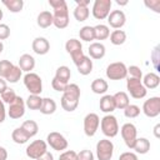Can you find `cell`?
Returning a JSON list of instances; mask_svg holds the SVG:
<instances>
[{
	"mask_svg": "<svg viewBox=\"0 0 160 160\" xmlns=\"http://www.w3.org/2000/svg\"><path fill=\"white\" fill-rule=\"evenodd\" d=\"M21 128L24 129V131H25L30 138L35 136V135L38 134V131H39V125H38V122L34 121V120H26V121H24L22 125H21Z\"/></svg>",
	"mask_w": 160,
	"mask_h": 160,
	"instance_id": "d590c367",
	"label": "cell"
},
{
	"mask_svg": "<svg viewBox=\"0 0 160 160\" xmlns=\"http://www.w3.org/2000/svg\"><path fill=\"white\" fill-rule=\"evenodd\" d=\"M76 151L74 150H65L60 154L59 160H76Z\"/></svg>",
	"mask_w": 160,
	"mask_h": 160,
	"instance_id": "7bdbcfd3",
	"label": "cell"
},
{
	"mask_svg": "<svg viewBox=\"0 0 160 160\" xmlns=\"http://www.w3.org/2000/svg\"><path fill=\"white\" fill-rule=\"evenodd\" d=\"M99 106H100V110H101L102 112H105V114H111V112L116 109L112 95H104V96L100 99Z\"/></svg>",
	"mask_w": 160,
	"mask_h": 160,
	"instance_id": "44dd1931",
	"label": "cell"
},
{
	"mask_svg": "<svg viewBox=\"0 0 160 160\" xmlns=\"http://www.w3.org/2000/svg\"><path fill=\"white\" fill-rule=\"evenodd\" d=\"M21 71H25V72H31V70H34L35 68V59L32 55L30 54H22L20 58H19V65H18Z\"/></svg>",
	"mask_w": 160,
	"mask_h": 160,
	"instance_id": "d6986e66",
	"label": "cell"
},
{
	"mask_svg": "<svg viewBox=\"0 0 160 160\" xmlns=\"http://www.w3.org/2000/svg\"><path fill=\"white\" fill-rule=\"evenodd\" d=\"M65 50L68 54H70L72 62L76 65L79 64V61L84 58V51H82V45L80 42V40L78 39H69L65 42Z\"/></svg>",
	"mask_w": 160,
	"mask_h": 160,
	"instance_id": "52a82bcc",
	"label": "cell"
},
{
	"mask_svg": "<svg viewBox=\"0 0 160 160\" xmlns=\"http://www.w3.org/2000/svg\"><path fill=\"white\" fill-rule=\"evenodd\" d=\"M26 90L31 95H40L42 91V80L36 72H26L22 78Z\"/></svg>",
	"mask_w": 160,
	"mask_h": 160,
	"instance_id": "3957f363",
	"label": "cell"
},
{
	"mask_svg": "<svg viewBox=\"0 0 160 160\" xmlns=\"http://www.w3.org/2000/svg\"><path fill=\"white\" fill-rule=\"evenodd\" d=\"M76 69H78L79 74H81L84 76L89 75L92 71V60L89 56L84 55V58L79 61V64H76Z\"/></svg>",
	"mask_w": 160,
	"mask_h": 160,
	"instance_id": "603a6c76",
	"label": "cell"
},
{
	"mask_svg": "<svg viewBox=\"0 0 160 160\" xmlns=\"http://www.w3.org/2000/svg\"><path fill=\"white\" fill-rule=\"evenodd\" d=\"M42 104V98L40 95H29L28 99L25 100V106L29 108L30 110H40Z\"/></svg>",
	"mask_w": 160,
	"mask_h": 160,
	"instance_id": "4dcf8cb0",
	"label": "cell"
},
{
	"mask_svg": "<svg viewBox=\"0 0 160 160\" xmlns=\"http://www.w3.org/2000/svg\"><path fill=\"white\" fill-rule=\"evenodd\" d=\"M56 111V102L51 98H42V104L40 108V112L44 115H51Z\"/></svg>",
	"mask_w": 160,
	"mask_h": 160,
	"instance_id": "4316f807",
	"label": "cell"
},
{
	"mask_svg": "<svg viewBox=\"0 0 160 160\" xmlns=\"http://www.w3.org/2000/svg\"><path fill=\"white\" fill-rule=\"evenodd\" d=\"M6 118V109H5V104L1 101L0 99V124H2L5 121Z\"/></svg>",
	"mask_w": 160,
	"mask_h": 160,
	"instance_id": "681fc988",
	"label": "cell"
},
{
	"mask_svg": "<svg viewBox=\"0 0 160 160\" xmlns=\"http://www.w3.org/2000/svg\"><path fill=\"white\" fill-rule=\"evenodd\" d=\"M124 115L128 118V119H135L140 115V108L138 105H134V104H129L125 109H124Z\"/></svg>",
	"mask_w": 160,
	"mask_h": 160,
	"instance_id": "74e56055",
	"label": "cell"
},
{
	"mask_svg": "<svg viewBox=\"0 0 160 160\" xmlns=\"http://www.w3.org/2000/svg\"><path fill=\"white\" fill-rule=\"evenodd\" d=\"M145 6H148L149 9H151L155 12H160V1L159 0H150V1H145Z\"/></svg>",
	"mask_w": 160,
	"mask_h": 160,
	"instance_id": "7dc6e473",
	"label": "cell"
},
{
	"mask_svg": "<svg viewBox=\"0 0 160 160\" xmlns=\"http://www.w3.org/2000/svg\"><path fill=\"white\" fill-rule=\"evenodd\" d=\"M141 82H142V85H144V88H145L146 90H148V89L152 90V89H156V88L159 86V84H160V78H159V75L155 74V72H148V74L144 75V78L141 79Z\"/></svg>",
	"mask_w": 160,
	"mask_h": 160,
	"instance_id": "ffe728a7",
	"label": "cell"
},
{
	"mask_svg": "<svg viewBox=\"0 0 160 160\" xmlns=\"http://www.w3.org/2000/svg\"><path fill=\"white\" fill-rule=\"evenodd\" d=\"M2 5L11 12L16 14L20 12L24 8V1L22 0H2Z\"/></svg>",
	"mask_w": 160,
	"mask_h": 160,
	"instance_id": "1f68e13d",
	"label": "cell"
},
{
	"mask_svg": "<svg viewBox=\"0 0 160 160\" xmlns=\"http://www.w3.org/2000/svg\"><path fill=\"white\" fill-rule=\"evenodd\" d=\"M25 108H26V106H25L24 99H22L21 96H16L15 100H14L11 104H9V108H8L6 114L9 115L10 119L16 120V119H20V118L24 116V114H25Z\"/></svg>",
	"mask_w": 160,
	"mask_h": 160,
	"instance_id": "5bb4252c",
	"label": "cell"
},
{
	"mask_svg": "<svg viewBox=\"0 0 160 160\" xmlns=\"http://www.w3.org/2000/svg\"><path fill=\"white\" fill-rule=\"evenodd\" d=\"M75 20H78L79 22H82L85 20H88L89 15H90V10L88 6H76L74 9V12H72Z\"/></svg>",
	"mask_w": 160,
	"mask_h": 160,
	"instance_id": "e575fe53",
	"label": "cell"
},
{
	"mask_svg": "<svg viewBox=\"0 0 160 160\" xmlns=\"http://www.w3.org/2000/svg\"><path fill=\"white\" fill-rule=\"evenodd\" d=\"M12 66L14 64L10 60H0V78L5 79L10 72V70L12 69Z\"/></svg>",
	"mask_w": 160,
	"mask_h": 160,
	"instance_id": "ab89813d",
	"label": "cell"
},
{
	"mask_svg": "<svg viewBox=\"0 0 160 160\" xmlns=\"http://www.w3.org/2000/svg\"><path fill=\"white\" fill-rule=\"evenodd\" d=\"M80 94L81 92H80V88L78 84H68L60 99L61 108L68 112L76 110L79 105V100H80Z\"/></svg>",
	"mask_w": 160,
	"mask_h": 160,
	"instance_id": "7a4b0ae2",
	"label": "cell"
},
{
	"mask_svg": "<svg viewBox=\"0 0 160 160\" xmlns=\"http://www.w3.org/2000/svg\"><path fill=\"white\" fill-rule=\"evenodd\" d=\"M154 135L155 138H160V124H156L154 128Z\"/></svg>",
	"mask_w": 160,
	"mask_h": 160,
	"instance_id": "11a10c76",
	"label": "cell"
},
{
	"mask_svg": "<svg viewBox=\"0 0 160 160\" xmlns=\"http://www.w3.org/2000/svg\"><path fill=\"white\" fill-rule=\"evenodd\" d=\"M100 126V118L95 112H89L84 118V132L86 136L91 138L96 134L98 129Z\"/></svg>",
	"mask_w": 160,
	"mask_h": 160,
	"instance_id": "4fadbf2b",
	"label": "cell"
},
{
	"mask_svg": "<svg viewBox=\"0 0 160 160\" xmlns=\"http://www.w3.org/2000/svg\"><path fill=\"white\" fill-rule=\"evenodd\" d=\"M18 95H16V92H15V90L14 89H11V88H8L1 95H0V99H1V101L4 102V104H11L14 100H15V98H16Z\"/></svg>",
	"mask_w": 160,
	"mask_h": 160,
	"instance_id": "f35d334b",
	"label": "cell"
},
{
	"mask_svg": "<svg viewBox=\"0 0 160 160\" xmlns=\"http://www.w3.org/2000/svg\"><path fill=\"white\" fill-rule=\"evenodd\" d=\"M159 60H160V51H159V46H155V48H154V50H152V52H151V61H152V65H154L155 70H159V65H158Z\"/></svg>",
	"mask_w": 160,
	"mask_h": 160,
	"instance_id": "f6af8a7d",
	"label": "cell"
},
{
	"mask_svg": "<svg viewBox=\"0 0 160 160\" xmlns=\"http://www.w3.org/2000/svg\"><path fill=\"white\" fill-rule=\"evenodd\" d=\"M112 1L111 0H95L92 4L91 14L96 20H104L109 16L111 10Z\"/></svg>",
	"mask_w": 160,
	"mask_h": 160,
	"instance_id": "8992f818",
	"label": "cell"
},
{
	"mask_svg": "<svg viewBox=\"0 0 160 160\" xmlns=\"http://www.w3.org/2000/svg\"><path fill=\"white\" fill-rule=\"evenodd\" d=\"M95 32V40H105L110 36V28L105 24H99L94 26Z\"/></svg>",
	"mask_w": 160,
	"mask_h": 160,
	"instance_id": "f1b7e54d",
	"label": "cell"
},
{
	"mask_svg": "<svg viewBox=\"0 0 160 160\" xmlns=\"http://www.w3.org/2000/svg\"><path fill=\"white\" fill-rule=\"evenodd\" d=\"M126 89H128L130 96L134 98V99H138V100L145 98L146 94H148V90L144 88L141 80L134 79V78H128V80H126Z\"/></svg>",
	"mask_w": 160,
	"mask_h": 160,
	"instance_id": "ba28073f",
	"label": "cell"
},
{
	"mask_svg": "<svg viewBox=\"0 0 160 160\" xmlns=\"http://www.w3.org/2000/svg\"><path fill=\"white\" fill-rule=\"evenodd\" d=\"M110 42L112 45H122L126 41V32L124 30H114L110 32Z\"/></svg>",
	"mask_w": 160,
	"mask_h": 160,
	"instance_id": "d6a6232c",
	"label": "cell"
},
{
	"mask_svg": "<svg viewBox=\"0 0 160 160\" xmlns=\"http://www.w3.org/2000/svg\"><path fill=\"white\" fill-rule=\"evenodd\" d=\"M76 6H89L90 0H75Z\"/></svg>",
	"mask_w": 160,
	"mask_h": 160,
	"instance_id": "db71d44e",
	"label": "cell"
},
{
	"mask_svg": "<svg viewBox=\"0 0 160 160\" xmlns=\"http://www.w3.org/2000/svg\"><path fill=\"white\" fill-rule=\"evenodd\" d=\"M119 160H139V159H138V155H136L135 152H131V151H125V152L120 154Z\"/></svg>",
	"mask_w": 160,
	"mask_h": 160,
	"instance_id": "c3c4849f",
	"label": "cell"
},
{
	"mask_svg": "<svg viewBox=\"0 0 160 160\" xmlns=\"http://www.w3.org/2000/svg\"><path fill=\"white\" fill-rule=\"evenodd\" d=\"M6 159H8V150L0 146V160H6Z\"/></svg>",
	"mask_w": 160,
	"mask_h": 160,
	"instance_id": "f5cc1de1",
	"label": "cell"
},
{
	"mask_svg": "<svg viewBox=\"0 0 160 160\" xmlns=\"http://www.w3.org/2000/svg\"><path fill=\"white\" fill-rule=\"evenodd\" d=\"M6 89H8V82H6V80L2 79V78H0V95H1Z\"/></svg>",
	"mask_w": 160,
	"mask_h": 160,
	"instance_id": "816d5d0a",
	"label": "cell"
},
{
	"mask_svg": "<svg viewBox=\"0 0 160 160\" xmlns=\"http://www.w3.org/2000/svg\"><path fill=\"white\" fill-rule=\"evenodd\" d=\"M76 160H94V154L91 150L84 149L76 154Z\"/></svg>",
	"mask_w": 160,
	"mask_h": 160,
	"instance_id": "b9f144b4",
	"label": "cell"
},
{
	"mask_svg": "<svg viewBox=\"0 0 160 160\" xmlns=\"http://www.w3.org/2000/svg\"><path fill=\"white\" fill-rule=\"evenodd\" d=\"M105 74L110 80H122L128 76V66L121 61H115L108 65Z\"/></svg>",
	"mask_w": 160,
	"mask_h": 160,
	"instance_id": "5b68a950",
	"label": "cell"
},
{
	"mask_svg": "<svg viewBox=\"0 0 160 160\" xmlns=\"http://www.w3.org/2000/svg\"><path fill=\"white\" fill-rule=\"evenodd\" d=\"M36 24L41 29H46V28L51 26L52 25V12H50L48 10L41 11L36 18Z\"/></svg>",
	"mask_w": 160,
	"mask_h": 160,
	"instance_id": "7402d4cb",
	"label": "cell"
},
{
	"mask_svg": "<svg viewBox=\"0 0 160 160\" xmlns=\"http://www.w3.org/2000/svg\"><path fill=\"white\" fill-rule=\"evenodd\" d=\"M106 19H108V24L111 28L116 29V30H120L126 22V15H125V12L122 10H112V11H110V14H109V16Z\"/></svg>",
	"mask_w": 160,
	"mask_h": 160,
	"instance_id": "2e32d148",
	"label": "cell"
},
{
	"mask_svg": "<svg viewBox=\"0 0 160 160\" xmlns=\"http://www.w3.org/2000/svg\"><path fill=\"white\" fill-rule=\"evenodd\" d=\"M52 8V25L58 29H65L69 25V9L65 0H49Z\"/></svg>",
	"mask_w": 160,
	"mask_h": 160,
	"instance_id": "6da1fadb",
	"label": "cell"
},
{
	"mask_svg": "<svg viewBox=\"0 0 160 160\" xmlns=\"http://www.w3.org/2000/svg\"><path fill=\"white\" fill-rule=\"evenodd\" d=\"M46 151H48V144L44 140H34L32 142H30L26 146V150H25L26 156L31 160L39 159Z\"/></svg>",
	"mask_w": 160,
	"mask_h": 160,
	"instance_id": "8fae6325",
	"label": "cell"
},
{
	"mask_svg": "<svg viewBox=\"0 0 160 160\" xmlns=\"http://www.w3.org/2000/svg\"><path fill=\"white\" fill-rule=\"evenodd\" d=\"M66 85H68L66 82H62V81L58 80L56 78H54L52 81H51V86H52V89H54L55 91H59V92H62V91L65 90Z\"/></svg>",
	"mask_w": 160,
	"mask_h": 160,
	"instance_id": "ee69618b",
	"label": "cell"
},
{
	"mask_svg": "<svg viewBox=\"0 0 160 160\" xmlns=\"http://www.w3.org/2000/svg\"><path fill=\"white\" fill-rule=\"evenodd\" d=\"M90 86H91L92 92H94V94H98V95L105 94V92L108 91V89H109V85H108L106 80H104V79H101V78H98V79L92 80V82H91Z\"/></svg>",
	"mask_w": 160,
	"mask_h": 160,
	"instance_id": "484cf974",
	"label": "cell"
},
{
	"mask_svg": "<svg viewBox=\"0 0 160 160\" xmlns=\"http://www.w3.org/2000/svg\"><path fill=\"white\" fill-rule=\"evenodd\" d=\"M132 150H135L136 154H146L150 150V141L146 138H138L135 140V144L132 146Z\"/></svg>",
	"mask_w": 160,
	"mask_h": 160,
	"instance_id": "d4e9b609",
	"label": "cell"
},
{
	"mask_svg": "<svg viewBox=\"0 0 160 160\" xmlns=\"http://www.w3.org/2000/svg\"><path fill=\"white\" fill-rule=\"evenodd\" d=\"M21 76H22V71H21V69H20L18 65H14L12 69L10 70V72L8 74V76L5 78V80H6V82L15 84V82H18V81L21 79Z\"/></svg>",
	"mask_w": 160,
	"mask_h": 160,
	"instance_id": "8d00e7d4",
	"label": "cell"
},
{
	"mask_svg": "<svg viewBox=\"0 0 160 160\" xmlns=\"http://www.w3.org/2000/svg\"><path fill=\"white\" fill-rule=\"evenodd\" d=\"M9 36H10V28H9V25L0 22V41L6 40Z\"/></svg>",
	"mask_w": 160,
	"mask_h": 160,
	"instance_id": "bcb514c9",
	"label": "cell"
},
{
	"mask_svg": "<svg viewBox=\"0 0 160 160\" xmlns=\"http://www.w3.org/2000/svg\"><path fill=\"white\" fill-rule=\"evenodd\" d=\"M36 160H54V155L51 154V152H49V151H46L45 154H42L39 159H36Z\"/></svg>",
	"mask_w": 160,
	"mask_h": 160,
	"instance_id": "f907efd6",
	"label": "cell"
},
{
	"mask_svg": "<svg viewBox=\"0 0 160 160\" xmlns=\"http://www.w3.org/2000/svg\"><path fill=\"white\" fill-rule=\"evenodd\" d=\"M120 132H121V136H122V140L125 142V145L129 148V149H132L134 144H135V140L138 139V130H136V126L131 122H125L121 129H120Z\"/></svg>",
	"mask_w": 160,
	"mask_h": 160,
	"instance_id": "7c38bea8",
	"label": "cell"
},
{
	"mask_svg": "<svg viewBox=\"0 0 160 160\" xmlns=\"http://www.w3.org/2000/svg\"><path fill=\"white\" fill-rule=\"evenodd\" d=\"M54 78H56L58 80H60V81H62V82L69 84V80H70V78H71V71H70V69H69L68 66L61 65V66H59V68L56 69Z\"/></svg>",
	"mask_w": 160,
	"mask_h": 160,
	"instance_id": "836d02e7",
	"label": "cell"
},
{
	"mask_svg": "<svg viewBox=\"0 0 160 160\" xmlns=\"http://www.w3.org/2000/svg\"><path fill=\"white\" fill-rule=\"evenodd\" d=\"M11 139L15 144H25L28 142V140L30 139V136L24 131V129L20 126V128H16L14 129V131L11 132Z\"/></svg>",
	"mask_w": 160,
	"mask_h": 160,
	"instance_id": "83f0119b",
	"label": "cell"
},
{
	"mask_svg": "<svg viewBox=\"0 0 160 160\" xmlns=\"http://www.w3.org/2000/svg\"><path fill=\"white\" fill-rule=\"evenodd\" d=\"M114 155V144L109 139H101L96 144L98 160H111Z\"/></svg>",
	"mask_w": 160,
	"mask_h": 160,
	"instance_id": "9c48e42d",
	"label": "cell"
},
{
	"mask_svg": "<svg viewBox=\"0 0 160 160\" xmlns=\"http://www.w3.org/2000/svg\"><path fill=\"white\" fill-rule=\"evenodd\" d=\"M2 16H4V12H2V10H1V9H0V20H1V19H2Z\"/></svg>",
	"mask_w": 160,
	"mask_h": 160,
	"instance_id": "680465c9",
	"label": "cell"
},
{
	"mask_svg": "<svg viewBox=\"0 0 160 160\" xmlns=\"http://www.w3.org/2000/svg\"><path fill=\"white\" fill-rule=\"evenodd\" d=\"M46 144L56 151H64L68 149V140L66 138L58 132V131H51L50 134H48L46 136Z\"/></svg>",
	"mask_w": 160,
	"mask_h": 160,
	"instance_id": "30bf717a",
	"label": "cell"
},
{
	"mask_svg": "<svg viewBox=\"0 0 160 160\" xmlns=\"http://www.w3.org/2000/svg\"><path fill=\"white\" fill-rule=\"evenodd\" d=\"M142 112L148 118H156L160 114V98L151 96L150 99L145 100L142 105Z\"/></svg>",
	"mask_w": 160,
	"mask_h": 160,
	"instance_id": "9a60e30c",
	"label": "cell"
},
{
	"mask_svg": "<svg viewBox=\"0 0 160 160\" xmlns=\"http://www.w3.org/2000/svg\"><path fill=\"white\" fill-rule=\"evenodd\" d=\"M79 36L82 41H86V42H91L92 40H95V32H94V26H90V25H85L80 29L79 31Z\"/></svg>",
	"mask_w": 160,
	"mask_h": 160,
	"instance_id": "f546056e",
	"label": "cell"
},
{
	"mask_svg": "<svg viewBox=\"0 0 160 160\" xmlns=\"http://www.w3.org/2000/svg\"><path fill=\"white\" fill-rule=\"evenodd\" d=\"M128 75H129V78H134V79H139V80L142 79V71L136 65H130L128 68Z\"/></svg>",
	"mask_w": 160,
	"mask_h": 160,
	"instance_id": "60d3db41",
	"label": "cell"
},
{
	"mask_svg": "<svg viewBox=\"0 0 160 160\" xmlns=\"http://www.w3.org/2000/svg\"><path fill=\"white\" fill-rule=\"evenodd\" d=\"M114 98V101H115V106L116 109H120V110H124L129 104H130V100H129V95L125 92V91H118L112 95Z\"/></svg>",
	"mask_w": 160,
	"mask_h": 160,
	"instance_id": "cb8c5ba5",
	"label": "cell"
},
{
	"mask_svg": "<svg viewBox=\"0 0 160 160\" xmlns=\"http://www.w3.org/2000/svg\"><path fill=\"white\" fill-rule=\"evenodd\" d=\"M100 128L102 134L106 138H115L119 132V124H118V119L111 115L108 114L105 115L101 120H100Z\"/></svg>",
	"mask_w": 160,
	"mask_h": 160,
	"instance_id": "277c9868",
	"label": "cell"
},
{
	"mask_svg": "<svg viewBox=\"0 0 160 160\" xmlns=\"http://www.w3.org/2000/svg\"><path fill=\"white\" fill-rule=\"evenodd\" d=\"M88 51H89V55H90L89 58H90V59L100 60V59H102V58L105 56L106 48H105V45H104L102 42L95 41V42H91V44H90Z\"/></svg>",
	"mask_w": 160,
	"mask_h": 160,
	"instance_id": "ac0fdd59",
	"label": "cell"
},
{
	"mask_svg": "<svg viewBox=\"0 0 160 160\" xmlns=\"http://www.w3.org/2000/svg\"><path fill=\"white\" fill-rule=\"evenodd\" d=\"M2 50H4V44H2V41H0V54L2 52Z\"/></svg>",
	"mask_w": 160,
	"mask_h": 160,
	"instance_id": "6f0895ef",
	"label": "cell"
},
{
	"mask_svg": "<svg viewBox=\"0 0 160 160\" xmlns=\"http://www.w3.org/2000/svg\"><path fill=\"white\" fill-rule=\"evenodd\" d=\"M31 48H32V50H34L35 54H38V55H45L50 50V42H49V40L46 38L38 36V38H35L32 40Z\"/></svg>",
	"mask_w": 160,
	"mask_h": 160,
	"instance_id": "e0dca14e",
	"label": "cell"
},
{
	"mask_svg": "<svg viewBox=\"0 0 160 160\" xmlns=\"http://www.w3.org/2000/svg\"><path fill=\"white\" fill-rule=\"evenodd\" d=\"M116 4H118V5H126L128 1H120V0H116Z\"/></svg>",
	"mask_w": 160,
	"mask_h": 160,
	"instance_id": "9f6ffc18",
	"label": "cell"
}]
</instances>
